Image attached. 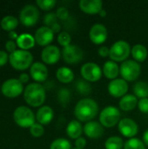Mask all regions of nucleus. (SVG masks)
<instances>
[{
  "label": "nucleus",
  "instance_id": "obj_16",
  "mask_svg": "<svg viewBox=\"0 0 148 149\" xmlns=\"http://www.w3.org/2000/svg\"><path fill=\"white\" fill-rule=\"evenodd\" d=\"M36 43L41 46H48L54 38V32L47 26L39 27L34 35Z\"/></svg>",
  "mask_w": 148,
  "mask_h": 149
},
{
  "label": "nucleus",
  "instance_id": "obj_34",
  "mask_svg": "<svg viewBox=\"0 0 148 149\" xmlns=\"http://www.w3.org/2000/svg\"><path fill=\"white\" fill-rule=\"evenodd\" d=\"M58 44L63 46L64 48L72 45L71 42H72V37L70 35L69 32L67 31H62L58 34Z\"/></svg>",
  "mask_w": 148,
  "mask_h": 149
},
{
  "label": "nucleus",
  "instance_id": "obj_4",
  "mask_svg": "<svg viewBox=\"0 0 148 149\" xmlns=\"http://www.w3.org/2000/svg\"><path fill=\"white\" fill-rule=\"evenodd\" d=\"M132 48L125 40L116 41L110 48L109 58L114 62H125L131 54Z\"/></svg>",
  "mask_w": 148,
  "mask_h": 149
},
{
  "label": "nucleus",
  "instance_id": "obj_2",
  "mask_svg": "<svg viewBox=\"0 0 148 149\" xmlns=\"http://www.w3.org/2000/svg\"><path fill=\"white\" fill-rule=\"evenodd\" d=\"M45 89L39 83H31L26 86L24 91V98L28 105L33 107L42 106L45 100Z\"/></svg>",
  "mask_w": 148,
  "mask_h": 149
},
{
  "label": "nucleus",
  "instance_id": "obj_26",
  "mask_svg": "<svg viewBox=\"0 0 148 149\" xmlns=\"http://www.w3.org/2000/svg\"><path fill=\"white\" fill-rule=\"evenodd\" d=\"M131 54L133 58V60L137 61L138 63L144 62L147 58V49L145 45L137 44L133 45V47L132 48Z\"/></svg>",
  "mask_w": 148,
  "mask_h": 149
},
{
  "label": "nucleus",
  "instance_id": "obj_20",
  "mask_svg": "<svg viewBox=\"0 0 148 149\" xmlns=\"http://www.w3.org/2000/svg\"><path fill=\"white\" fill-rule=\"evenodd\" d=\"M53 117H54V112L52 108L48 106L41 107L36 113V119L38 122L41 125L49 124L53 120Z\"/></svg>",
  "mask_w": 148,
  "mask_h": 149
},
{
  "label": "nucleus",
  "instance_id": "obj_11",
  "mask_svg": "<svg viewBox=\"0 0 148 149\" xmlns=\"http://www.w3.org/2000/svg\"><path fill=\"white\" fill-rule=\"evenodd\" d=\"M23 84L17 79H10L4 81L1 86L2 93L7 98H16L24 92Z\"/></svg>",
  "mask_w": 148,
  "mask_h": 149
},
{
  "label": "nucleus",
  "instance_id": "obj_27",
  "mask_svg": "<svg viewBox=\"0 0 148 149\" xmlns=\"http://www.w3.org/2000/svg\"><path fill=\"white\" fill-rule=\"evenodd\" d=\"M1 27L4 30V31H12L18 24V20L17 17H15L14 16H5L2 18L1 20Z\"/></svg>",
  "mask_w": 148,
  "mask_h": 149
},
{
  "label": "nucleus",
  "instance_id": "obj_30",
  "mask_svg": "<svg viewBox=\"0 0 148 149\" xmlns=\"http://www.w3.org/2000/svg\"><path fill=\"white\" fill-rule=\"evenodd\" d=\"M75 88L77 90V92L79 93H80L81 95H85L87 96L92 93V86L90 85V83L86 80H78L75 84Z\"/></svg>",
  "mask_w": 148,
  "mask_h": 149
},
{
  "label": "nucleus",
  "instance_id": "obj_42",
  "mask_svg": "<svg viewBox=\"0 0 148 149\" xmlns=\"http://www.w3.org/2000/svg\"><path fill=\"white\" fill-rule=\"evenodd\" d=\"M98 53L102 58L109 57V55H110V48L107 47V46H101L100 48H99Z\"/></svg>",
  "mask_w": 148,
  "mask_h": 149
},
{
  "label": "nucleus",
  "instance_id": "obj_12",
  "mask_svg": "<svg viewBox=\"0 0 148 149\" xmlns=\"http://www.w3.org/2000/svg\"><path fill=\"white\" fill-rule=\"evenodd\" d=\"M118 128L120 133L129 139L134 138L139 133V126L138 124L130 118L121 119L120 123L118 124Z\"/></svg>",
  "mask_w": 148,
  "mask_h": 149
},
{
  "label": "nucleus",
  "instance_id": "obj_9",
  "mask_svg": "<svg viewBox=\"0 0 148 149\" xmlns=\"http://www.w3.org/2000/svg\"><path fill=\"white\" fill-rule=\"evenodd\" d=\"M39 10L33 4H26L23 7L19 14L20 22L25 26L35 25L39 18Z\"/></svg>",
  "mask_w": 148,
  "mask_h": 149
},
{
  "label": "nucleus",
  "instance_id": "obj_38",
  "mask_svg": "<svg viewBox=\"0 0 148 149\" xmlns=\"http://www.w3.org/2000/svg\"><path fill=\"white\" fill-rule=\"evenodd\" d=\"M57 17L62 21H66L69 19V10L65 7H59L56 11Z\"/></svg>",
  "mask_w": 148,
  "mask_h": 149
},
{
  "label": "nucleus",
  "instance_id": "obj_41",
  "mask_svg": "<svg viewBox=\"0 0 148 149\" xmlns=\"http://www.w3.org/2000/svg\"><path fill=\"white\" fill-rule=\"evenodd\" d=\"M86 146V140L84 137H79L77 140H75V147L76 148L85 149Z\"/></svg>",
  "mask_w": 148,
  "mask_h": 149
},
{
  "label": "nucleus",
  "instance_id": "obj_46",
  "mask_svg": "<svg viewBox=\"0 0 148 149\" xmlns=\"http://www.w3.org/2000/svg\"><path fill=\"white\" fill-rule=\"evenodd\" d=\"M9 38L11 39V40H13V39H17V38H18V35H17V33L16 32V31H10L9 32Z\"/></svg>",
  "mask_w": 148,
  "mask_h": 149
},
{
  "label": "nucleus",
  "instance_id": "obj_35",
  "mask_svg": "<svg viewBox=\"0 0 148 149\" xmlns=\"http://www.w3.org/2000/svg\"><path fill=\"white\" fill-rule=\"evenodd\" d=\"M36 3L40 9L44 10H50L55 7L57 1L56 0H37Z\"/></svg>",
  "mask_w": 148,
  "mask_h": 149
},
{
  "label": "nucleus",
  "instance_id": "obj_6",
  "mask_svg": "<svg viewBox=\"0 0 148 149\" xmlns=\"http://www.w3.org/2000/svg\"><path fill=\"white\" fill-rule=\"evenodd\" d=\"M13 118L16 124L24 128H30L33 124H35L36 119L33 112L29 107L24 106L18 107L15 109Z\"/></svg>",
  "mask_w": 148,
  "mask_h": 149
},
{
  "label": "nucleus",
  "instance_id": "obj_44",
  "mask_svg": "<svg viewBox=\"0 0 148 149\" xmlns=\"http://www.w3.org/2000/svg\"><path fill=\"white\" fill-rule=\"evenodd\" d=\"M18 79H19V81H20L22 84H24V83H27V82L29 81L30 77H29V75H28L27 73H22V74H20Z\"/></svg>",
  "mask_w": 148,
  "mask_h": 149
},
{
  "label": "nucleus",
  "instance_id": "obj_3",
  "mask_svg": "<svg viewBox=\"0 0 148 149\" xmlns=\"http://www.w3.org/2000/svg\"><path fill=\"white\" fill-rule=\"evenodd\" d=\"M9 61L14 69L24 71L31 66L33 56L29 51L17 50L9 55Z\"/></svg>",
  "mask_w": 148,
  "mask_h": 149
},
{
  "label": "nucleus",
  "instance_id": "obj_28",
  "mask_svg": "<svg viewBox=\"0 0 148 149\" xmlns=\"http://www.w3.org/2000/svg\"><path fill=\"white\" fill-rule=\"evenodd\" d=\"M133 93L137 98L145 99L148 97V84L145 81H139L133 86Z\"/></svg>",
  "mask_w": 148,
  "mask_h": 149
},
{
  "label": "nucleus",
  "instance_id": "obj_15",
  "mask_svg": "<svg viewBox=\"0 0 148 149\" xmlns=\"http://www.w3.org/2000/svg\"><path fill=\"white\" fill-rule=\"evenodd\" d=\"M61 54L62 52L58 46L50 45L43 49L41 52V58L43 62L47 65H54L59 60Z\"/></svg>",
  "mask_w": 148,
  "mask_h": 149
},
{
  "label": "nucleus",
  "instance_id": "obj_5",
  "mask_svg": "<svg viewBox=\"0 0 148 149\" xmlns=\"http://www.w3.org/2000/svg\"><path fill=\"white\" fill-rule=\"evenodd\" d=\"M121 113L116 107L109 106L105 107L99 113V123L104 127H113L120 121Z\"/></svg>",
  "mask_w": 148,
  "mask_h": 149
},
{
  "label": "nucleus",
  "instance_id": "obj_17",
  "mask_svg": "<svg viewBox=\"0 0 148 149\" xmlns=\"http://www.w3.org/2000/svg\"><path fill=\"white\" fill-rule=\"evenodd\" d=\"M84 133L90 139H99L104 134V127L98 121H89L84 126Z\"/></svg>",
  "mask_w": 148,
  "mask_h": 149
},
{
  "label": "nucleus",
  "instance_id": "obj_45",
  "mask_svg": "<svg viewBox=\"0 0 148 149\" xmlns=\"http://www.w3.org/2000/svg\"><path fill=\"white\" fill-rule=\"evenodd\" d=\"M51 30L54 32V33H56V32H59L60 31V30H61V25H60V24L58 22V23H56L55 24H53L51 27Z\"/></svg>",
  "mask_w": 148,
  "mask_h": 149
},
{
  "label": "nucleus",
  "instance_id": "obj_47",
  "mask_svg": "<svg viewBox=\"0 0 148 149\" xmlns=\"http://www.w3.org/2000/svg\"><path fill=\"white\" fill-rule=\"evenodd\" d=\"M142 140H143L144 144L148 147V129L145 131V133L143 134V137H142Z\"/></svg>",
  "mask_w": 148,
  "mask_h": 149
},
{
  "label": "nucleus",
  "instance_id": "obj_24",
  "mask_svg": "<svg viewBox=\"0 0 148 149\" xmlns=\"http://www.w3.org/2000/svg\"><path fill=\"white\" fill-rule=\"evenodd\" d=\"M57 79L63 84H69L74 79V72L66 66L59 67L56 72Z\"/></svg>",
  "mask_w": 148,
  "mask_h": 149
},
{
  "label": "nucleus",
  "instance_id": "obj_49",
  "mask_svg": "<svg viewBox=\"0 0 148 149\" xmlns=\"http://www.w3.org/2000/svg\"><path fill=\"white\" fill-rule=\"evenodd\" d=\"M72 149H79V148H72Z\"/></svg>",
  "mask_w": 148,
  "mask_h": 149
},
{
  "label": "nucleus",
  "instance_id": "obj_40",
  "mask_svg": "<svg viewBox=\"0 0 148 149\" xmlns=\"http://www.w3.org/2000/svg\"><path fill=\"white\" fill-rule=\"evenodd\" d=\"M16 48H17V45H16V43L13 40H8L5 43V49L9 52H10V53L14 52L15 51H17Z\"/></svg>",
  "mask_w": 148,
  "mask_h": 149
},
{
  "label": "nucleus",
  "instance_id": "obj_14",
  "mask_svg": "<svg viewBox=\"0 0 148 149\" xmlns=\"http://www.w3.org/2000/svg\"><path fill=\"white\" fill-rule=\"evenodd\" d=\"M108 37L106 27L102 24H93L89 31V38L94 45H102Z\"/></svg>",
  "mask_w": 148,
  "mask_h": 149
},
{
  "label": "nucleus",
  "instance_id": "obj_39",
  "mask_svg": "<svg viewBox=\"0 0 148 149\" xmlns=\"http://www.w3.org/2000/svg\"><path fill=\"white\" fill-rule=\"evenodd\" d=\"M138 107L143 113H148V98L140 99L138 102Z\"/></svg>",
  "mask_w": 148,
  "mask_h": 149
},
{
  "label": "nucleus",
  "instance_id": "obj_13",
  "mask_svg": "<svg viewBox=\"0 0 148 149\" xmlns=\"http://www.w3.org/2000/svg\"><path fill=\"white\" fill-rule=\"evenodd\" d=\"M128 84L123 79H116L111 80L108 84V93L113 98H122L128 92Z\"/></svg>",
  "mask_w": 148,
  "mask_h": 149
},
{
  "label": "nucleus",
  "instance_id": "obj_29",
  "mask_svg": "<svg viewBox=\"0 0 148 149\" xmlns=\"http://www.w3.org/2000/svg\"><path fill=\"white\" fill-rule=\"evenodd\" d=\"M124 141L119 136L109 137L105 142L106 149H122L124 148Z\"/></svg>",
  "mask_w": 148,
  "mask_h": 149
},
{
  "label": "nucleus",
  "instance_id": "obj_7",
  "mask_svg": "<svg viewBox=\"0 0 148 149\" xmlns=\"http://www.w3.org/2000/svg\"><path fill=\"white\" fill-rule=\"evenodd\" d=\"M120 73L126 82L134 81L141 73L140 65L135 60H126L120 66Z\"/></svg>",
  "mask_w": 148,
  "mask_h": 149
},
{
  "label": "nucleus",
  "instance_id": "obj_1",
  "mask_svg": "<svg viewBox=\"0 0 148 149\" xmlns=\"http://www.w3.org/2000/svg\"><path fill=\"white\" fill-rule=\"evenodd\" d=\"M98 103L90 98L80 100L74 107V115L80 122L92 121L99 113Z\"/></svg>",
  "mask_w": 148,
  "mask_h": 149
},
{
  "label": "nucleus",
  "instance_id": "obj_33",
  "mask_svg": "<svg viewBox=\"0 0 148 149\" xmlns=\"http://www.w3.org/2000/svg\"><path fill=\"white\" fill-rule=\"evenodd\" d=\"M58 100L62 106H67L71 100V93L67 88H62L58 93Z\"/></svg>",
  "mask_w": 148,
  "mask_h": 149
},
{
  "label": "nucleus",
  "instance_id": "obj_21",
  "mask_svg": "<svg viewBox=\"0 0 148 149\" xmlns=\"http://www.w3.org/2000/svg\"><path fill=\"white\" fill-rule=\"evenodd\" d=\"M83 133H84V127L82 126L80 121L77 120H73L68 123L66 127V134L71 139L77 140L78 138L81 137Z\"/></svg>",
  "mask_w": 148,
  "mask_h": 149
},
{
  "label": "nucleus",
  "instance_id": "obj_43",
  "mask_svg": "<svg viewBox=\"0 0 148 149\" xmlns=\"http://www.w3.org/2000/svg\"><path fill=\"white\" fill-rule=\"evenodd\" d=\"M9 59V55L4 51H0V66L4 65Z\"/></svg>",
  "mask_w": 148,
  "mask_h": 149
},
{
  "label": "nucleus",
  "instance_id": "obj_10",
  "mask_svg": "<svg viewBox=\"0 0 148 149\" xmlns=\"http://www.w3.org/2000/svg\"><path fill=\"white\" fill-rule=\"evenodd\" d=\"M62 57L66 64L76 65L83 60L84 52L81 47L76 45H70L63 49Z\"/></svg>",
  "mask_w": 148,
  "mask_h": 149
},
{
  "label": "nucleus",
  "instance_id": "obj_19",
  "mask_svg": "<svg viewBox=\"0 0 148 149\" xmlns=\"http://www.w3.org/2000/svg\"><path fill=\"white\" fill-rule=\"evenodd\" d=\"M80 10L89 15H95L103 9V2L101 0H81L79 2Z\"/></svg>",
  "mask_w": 148,
  "mask_h": 149
},
{
  "label": "nucleus",
  "instance_id": "obj_25",
  "mask_svg": "<svg viewBox=\"0 0 148 149\" xmlns=\"http://www.w3.org/2000/svg\"><path fill=\"white\" fill-rule=\"evenodd\" d=\"M35 38L30 33H23L18 36L17 39V45L21 50L27 51L28 49L32 48L35 45Z\"/></svg>",
  "mask_w": 148,
  "mask_h": 149
},
{
  "label": "nucleus",
  "instance_id": "obj_32",
  "mask_svg": "<svg viewBox=\"0 0 148 149\" xmlns=\"http://www.w3.org/2000/svg\"><path fill=\"white\" fill-rule=\"evenodd\" d=\"M124 149H147L144 142L138 138L129 139L124 145Z\"/></svg>",
  "mask_w": 148,
  "mask_h": 149
},
{
  "label": "nucleus",
  "instance_id": "obj_23",
  "mask_svg": "<svg viewBox=\"0 0 148 149\" xmlns=\"http://www.w3.org/2000/svg\"><path fill=\"white\" fill-rule=\"evenodd\" d=\"M102 71H103V74L107 79L113 80L118 79L117 77L120 74V66L116 62L113 60H108L104 64Z\"/></svg>",
  "mask_w": 148,
  "mask_h": 149
},
{
  "label": "nucleus",
  "instance_id": "obj_22",
  "mask_svg": "<svg viewBox=\"0 0 148 149\" xmlns=\"http://www.w3.org/2000/svg\"><path fill=\"white\" fill-rule=\"evenodd\" d=\"M138 98L134 94H126L120 100L119 106L122 111L130 112L138 106Z\"/></svg>",
  "mask_w": 148,
  "mask_h": 149
},
{
  "label": "nucleus",
  "instance_id": "obj_48",
  "mask_svg": "<svg viewBox=\"0 0 148 149\" xmlns=\"http://www.w3.org/2000/svg\"><path fill=\"white\" fill-rule=\"evenodd\" d=\"M99 14V16H100L101 17H106V10H104V9H102L101 11H100Z\"/></svg>",
  "mask_w": 148,
  "mask_h": 149
},
{
  "label": "nucleus",
  "instance_id": "obj_36",
  "mask_svg": "<svg viewBox=\"0 0 148 149\" xmlns=\"http://www.w3.org/2000/svg\"><path fill=\"white\" fill-rule=\"evenodd\" d=\"M30 133L33 137L38 138V137H41L44 134V128L43 125H41L39 123H35L30 127Z\"/></svg>",
  "mask_w": 148,
  "mask_h": 149
},
{
  "label": "nucleus",
  "instance_id": "obj_37",
  "mask_svg": "<svg viewBox=\"0 0 148 149\" xmlns=\"http://www.w3.org/2000/svg\"><path fill=\"white\" fill-rule=\"evenodd\" d=\"M58 17H57V15L56 13H53V12H50V13H47L44 17V24L51 28L53 24H55L56 23H58Z\"/></svg>",
  "mask_w": 148,
  "mask_h": 149
},
{
  "label": "nucleus",
  "instance_id": "obj_8",
  "mask_svg": "<svg viewBox=\"0 0 148 149\" xmlns=\"http://www.w3.org/2000/svg\"><path fill=\"white\" fill-rule=\"evenodd\" d=\"M80 74L83 79L88 82H97L101 79L103 71L96 63L87 62L81 66Z\"/></svg>",
  "mask_w": 148,
  "mask_h": 149
},
{
  "label": "nucleus",
  "instance_id": "obj_18",
  "mask_svg": "<svg viewBox=\"0 0 148 149\" xmlns=\"http://www.w3.org/2000/svg\"><path fill=\"white\" fill-rule=\"evenodd\" d=\"M30 74L35 81L44 82L48 78V69L44 64L35 62L30 67Z\"/></svg>",
  "mask_w": 148,
  "mask_h": 149
},
{
  "label": "nucleus",
  "instance_id": "obj_31",
  "mask_svg": "<svg viewBox=\"0 0 148 149\" xmlns=\"http://www.w3.org/2000/svg\"><path fill=\"white\" fill-rule=\"evenodd\" d=\"M50 149H72L71 142L65 138H58L54 140L51 146Z\"/></svg>",
  "mask_w": 148,
  "mask_h": 149
}]
</instances>
